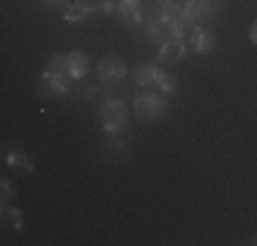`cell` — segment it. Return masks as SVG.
I'll return each instance as SVG.
<instances>
[{
    "label": "cell",
    "instance_id": "1",
    "mask_svg": "<svg viewBox=\"0 0 257 246\" xmlns=\"http://www.w3.org/2000/svg\"><path fill=\"white\" fill-rule=\"evenodd\" d=\"M134 115H137L143 123H154L159 118H164L167 115V98L159 96V93H137L134 98Z\"/></svg>",
    "mask_w": 257,
    "mask_h": 246
},
{
    "label": "cell",
    "instance_id": "2",
    "mask_svg": "<svg viewBox=\"0 0 257 246\" xmlns=\"http://www.w3.org/2000/svg\"><path fill=\"white\" fill-rule=\"evenodd\" d=\"M99 120H101V129L107 134H120L126 129V120H128V109L123 101L112 98V101H104L99 107Z\"/></svg>",
    "mask_w": 257,
    "mask_h": 246
},
{
    "label": "cell",
    "instance_id": "3",
    "mask_svg": "<svg viewBox=\"0 0 257 246\" xmlns=\"http://www.w3.org/2000/svg\"><path fill=\"white\" fill-rule=\"evenodd\" d=\"M96 71H99V79L104 85H120L126 79V63L118 58L115 52L104 55V58L99 60V66H96Z\"/></svg>",
    "mask_w": 257,
    "mask_h": 246
},
{
    "label": "cell",
    "instance_id": "4",
    "mask_svg": "<svg viewBox=\"0 0 257 246\" xmlns=\"http://www.w3.org/2000/svg\"><path fill=\"white\" fill-rule=\"evenodd\" d=\"M39 96L41 98H58V96H66L69 93V74H52V71H44L39 77Z\"/></svg>",
    "mask_w": 257,
    "mask_h": 246
},
{
    "label": "cell",
    "instance_id": "5",
    "mask_svg": "<svg viewBox=\"0 0 257 246\" xmlns=\"http://www.w3.org/2000/svg\"><path fill=\"white\" fill-rule=\"evenodd\" d=\"M186 11L192 22H208L222 11V0H186Z\"/></svg>",
    "mask_w": 257,
    "mask_h": 246
},
{
    "label": "cell",
    "instance_id": "6",
    "mask_svg": "<svg viewBox=\"0 0 257 246\" xmlns=\"http://www.w3.org/2000/svg\"><path fill=\"white\" fill-rule=\"evenodd\" d=\"M148 39L156 41V44H167V41L178 39V22H170L164 17L151 20L148 22Z\"/></svg>",
    "mask_w": 257,
    "mask_h": 246
},
{
    "label": "cell",
    "instance_id": "7",
    "mask_svg": "<svg viewBox=\"0 0 257 246\" xmlns=\"http://www.w3.org/2000/svg\"><path fill=\"white\" fill-rule=\"evenodd\" d=\"M154 11H156V17H164V20H170V22L189 20V11H186V3H183V0H159Z\"/></svg>",
    "mask_w": 257,
    "mask_h": 246
},
{
    "label": "cell",
    "instance_id": "8",
    "mask_svg": "<svg viewBox=\"0 0 257 246\" xmlns=\"http://www.w3.org/2000/svg\"><path fill=\"white\" fill-rule=\"evenodd\" d=\"M115 11H118V17L126 25H132V28L143 25V20H145V11H143V6H140V0H120Z\"/></svg>",
    "mask_w": 257,
    "mask_h": 246
},
{
    "label": "cell",
    "instance_id": "9",
    "mask_svg": "<svg viewBox=\"0 0 257 246\" xmlns=\"http://www.w3.org/2000/svg\"><path fill=\"white\" fill-rule=\"evenodd\" d=\"M213 44H216L213 33H211L208 28H203V25H200L197 33H194V39L189 41V49H192V52H197V55H208V52H213Z\"/></svg>",
    "mask_w": 257,
    "mask_h": 246
},
{
    "label": "cell",
    "instance_id": "10",
    "mask_svg": "<svg viewBox=\"0 0 257 246\" xmlns=\"http://www.w3.org/2000/svg\"><path fill=\"white\" fill-rule=\"evenodd\" d=\"M90 69V60L85 52H79V49H74V52H69V66H66V74H69L71 79H82L85 74H88Z\"/></svg>",
    "mask_w": 257,
    "mask_h": 246
},
{
    "label": "cell",
    "instance_id": "11",
    "mask_svg": "<svg viewBox=\"0 0 257 246\" xmlns=\"http://www.w3.org/2000/svg\"><path fill=\"white\" fill-rule=\"evenodd\" d=\"M183 55H186V44L181 39L167 41V44H162V49H159V60L162 63H178V60H183Z\"/></svg>",
    "mask_w": 257,
    "mask_h": 246
},
{
    "label": "cell",
    "instance_id": "12",
    "mask_svg": "<svg viewBox=\"0 0 257 246\" xmlns=\"http://www.w3.org/2000/svg\"><path fill=\"white\" fill-rule=\"evenodd\" d=\"M156 69H159V66H154L151 60H148V63H143L137 69V74H134V82H137L140 88H151V85L156 82Z\"/></svg>",
    "mask_w": 257,
    "mask_h": 246
},
{
    "label": "cell",
    "instance_id": "13",
    "mask_svg": "<svg viewBox=\"0 0 257 246\" xmlns=\"http://www.w3.org/2000/svg\"><path fill=\"white\" fill-rule=\"evenodd\" d=\"M6 164H9L11 170L33 172V162H30V156H28V153H22V151H14V153H9V156H6Z\"/></svg>",
    "mask_w": 257,
    "mask_h": 246
},
{
    "label": "cell",
    "instance_id": "14",
    "mask_svg": "<svg viewBox=\"0 0 257 246\" xmlns=\"http://www.w3.org/2000/svg\"><path fill=\"white\" fill-rule=\"evenodd\" d=\"M88 14H90V9H88V6H82V3L77 0V3H71L69 9L63 11V20L71 22V25H79L82 20H88Z\"/></svg>",
    "mask_w": 257,
    "mask_h": 246
},
{
    "label": "cell",
    "instance_id": "15",
    "mask_svg": "<svg viewBox=\"0 0 257 246\" xmlns=\"http://www.w3.org/2000/svg\"><path fill=\"white\" fill-rule=\"evenodd\" d=\"M154 85L162 90V93H175V88H178V79H175L170 71L156 69V82H154Z\"/></svg>",
    "mask_w": 257,
    "mask_h": 246
},
{
    "label": "cell",
    "instance_id": "16",
    "mask_svg": "<svg viewBox=\"0 0 257 246\" xmlns=\"http://www.w3.org/2000/svg\"><path fill=\"white\" fill-rule=\"evenodd\" d=\"M66 66H69V55L55 52L52 58L47 60V69H44V71H52V74H66Z\"/></svg>",
    "mask_w": 257,
    "mask_h": 246
},
{
    "label": "cell",
    "instance_id": "17",
    "mask_svg": "<svg viewBox=\"0 0 257 246\" xmlns=\"http://www.w3.org/2000/svg\"><path fill=\"white\" fill-rule=\"evenodd\" d=\"M3 219H6V224L14 227V230H20V227H22V213H20V208H3Z\"/></svg>",
    "mask_w": 257,
    "mask_h": 246
},
{
    "label": "cell",
    "instance_id": "18",
    "mask_svg": "<svg viewBox=\"0 0 257 246\" xmlns=\"http://www.w3.org/2000/svg\"><path fill=\"white\" fill-rule=\"evenodd\" d=\"M44 3L50 6V9H63V11L69 9V3H66V0H44Z\"/></svg>",
    "mask_w": 257,
    "mask_h": 246
},
{
    "label": "cell",
    "instance_id": "19",
    "mask_svg": "<svg viewBox=\"0 0 257 246\" xmlns=\"http://www.w3.org/2000/svg\"><path fill=\"white\" fill-rule=\"evenodd\" d=\"M11 197H14V189H11V183H9V181H3V200L9 202Z\"/></svg>",
    "mask_w": 257,
    "mask_h": 246
},
{
    "label": "cell",
    "instance_id": "20",
    "mask_svg": "<svg viewBox=\"0 0 257 246\" xmlns=\"http://www.w3.org/2000/svg\"><path fill=\"white\" fill-rule=\"evenodd\" d=\"M249 41H252V44H257V20L252 22V28H249Z\"/></svg>",
    "mask_w": 257,
    "mask_h": 246
},
{
    "label": "cell",
    "instance_id": "21",
    "mask_svg": "<svg viewBox=\"0 0 257 246\" xmlns=\"http://www.w3.org/2000/svg\"><path fill=\"white\" fill-rule=\"evenodd\" d=\"M254 243H257V241H254Z\"/></svg>",
    "mask_w": 257,
    "mask_h": 246
}]
</instances>
